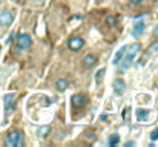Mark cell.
Segmentation results:
<instances>
[{"mask_svg":"<svg viewBox=\"0 0 158 147\" xmlns=\"http://www.w3.org/2000/svg\"><path fill=\"white\" fill-rule=\"evenodd\" d=\"M148 116H149V110L148 109H140V110H137V118L141 121V120H148Z\"/></svg>","mask_w":158,"mask_h":147,"instance_id":"cell-13","label":"cell"},{"mask_svg":"<svg viewBox=\"0 0 158 147\" xmlns=\"http://www.w3.org/2000/svg\"><path fill=\"white\" fill-rule=\"evenodd\" d=\"M31 45H32V40L28 34H22L17 37V46L20 49H29Z\"/></svg>","mask_w":158,"mask_h":147,"instance_id":"cell-3","label":"cell"},{"mask_svg":"<svg viewBox=\"0 0 158 147\" xmlns=\"http://www.w3.org/2000/svg\"><path fill=\"white\" fill-rule=\"evenodd\" d=\"M103 74H105V69H102V71L97 74V81H100V78H102V75H103Z\"/></svg>","mask_w":158,"mask_h":147,"instance_id":"cell-19","label":"cell"},{"mask_svg":"<svg viewBox=\"0 0 158 147\" xmlns=\"http://www.w3.org/2000/svg\"><path fill=\"white\" fill-rule=\"evenodd\" d=\"M83 64H85V67H94L97 64V57L92 54H88L83 60Z\"/></svg>","mask_w":158,"mask_h":147,"instance_id":"cell-9","label":"cell"},{"mask_svg":"<svg viewBox=\"0 0 158 147\" xmlns=\"http://www.w3.org/2000/svg\"><path fill=\"white\" fill-rule=\"evenodd\" d=\"M126 49H127V46H123V48H120L117 51V54H115V57H114V64H118V63L121 61V58H123Z\"/></svg>","mask_w":158,"mask_h":147,"instance_id":"cell-11","label":"cell"},{"mask_svg":"<svg viewBox=\"0 0 158 147\" xmlns=\"http://www.w3.org/2000/svg\"><path fill=\"white\" fill-rule=\"evenodd\" d=\"M106 22H107V23H109L110 26H114V25H115V18H114L112 15H109V17H106Z\"/></svg>","mask_w":158,"mask_h":147,"instance_id":"cell-17","label":"cell"},{"mask_svg":"<svg viewBox=\"0 0 158 147\" xmlns=\"http://www.w3.org/2000/svg\"><path fill=\"white\" fill-rule=\"evenodd\" d=\"M114 91H115V94L123 95V94H124V91H126L124 81H123V80H115V81H114Z\"/></svg>","mask_w":158,"mask_h":147,"instance_id":"cell-10","label":"cell"},{"mask_svg":"<svg viewBox=\"0 0 158 147\" xmlns=\"http://www.w3.org/2000/svg\"><path fill=\"white\" fill-rule=\"evenodd\" d=\"M35 2H39V0H35Z\"/></svg>","mask_w":158,"mask_h":147,"instance_id":"cell-23","label":"cell"},{"mask_svg":"<svg viewBox=\"0 0 158 147\" xmlns=\"http://www.w3.org/2000/svg\"><path fill=\"white\" fill-rule=\"evenodd\" d=\"M151 52H158V42L155 43V45L151 46Z\"/></svg>","mask_w":158,"mask_h":147,"instance_id":"cell-18","label":"cell"},{"mask_svg":"<svg viewBox=\"0 0 158 147\" xmlns=\"http://www.w3.org/2000/svg\"><path fill=\"white\" fill-rule=\"evenodd\" d=\"M140 49H141L140 43H134V45H131V48L126 49V52H124V55H123V58L120 61V64H121L123 69H129L131 67V64L134 63L135 57L140 54Z\"/></svg>","mask_w":158,"mask_h":147,"instance_id":"cell-1","label":"cell"},{"mask_svg":"<svg viewBox=\"0 0 158 147\" xmlns=\"http://www.w3.org/2000/svg\"><path fill=\"white\" fill-rule=\"evenodd\" d=\"M5 110H6V113L14 110V95L12 94L5 95Z\"/></svg>","mask_w":158,"mask_h":147,"instance_id":"cell-7","label":"cell"},{"mask_svg":"<svg viewBox=\"0 0 158 147\" xmlns=\"http://www.w3.org/2000/svg\"><path fill=\"white\" fill-rule=\"evenodd\" d=\"M154 34H155V37H158V25L155 26V29H154Z\"/></svg>","mask_w":158,"mask_h":147,"instance_id":"cell-21","label":"cell"},{"mask_svg":"<svg viewBox=\"0 0 158 147\" xmlns=\"http://www.w3.org/2000/svg\"><path fill=\"white\" fill-rule=\"evenodd\" d=\"M132 5H141V0H131Z\"/></svg>","mask_w":158,"mask_h":147,"instance_id":"cell-20","label":"cell"},{"mask_svg":"<svg viewBox=\"0 0 158 147\" xmlns=\"http://www.w3.org/2000/svg\"><path fill=\"white\" fill-rule=\"evenodd\" d=\"M49 133V127L48 126H42L40 129H39V132H37V135L40 137V138H43V137H46Z\"/></svg>","mask_w":158,"mask_h":147,"instance_id":"cell-14","label":"cell"},{"mask_svg":"<svg viewBox=\"0 0 158 147\" xmlns=\"http://www.w3.org/2000/svg\"><path fill=\"white\" fill-rule=\"evenodd\" d=\"M68 46H69L71 51L77 52V51H80V49L85 46V42H83V39H80V37H72V39H69Z\"/></svg>","mask_w":158,"mask_h":147,"instance_id":"cell-5","label":"cell"},{"mask_svg":"<svg viewBox=\"0 0 158 147\" xmlns=\"http://www.w3.org/2000/svg\"><path fill=\"white\" fill-rule=\"evenodd\" d=\"M23 133L20 130H11L8 135H6V140H5V144L8 147H22L23 146Z\"/></svg>","mask_w":158,"mask_h":147,"instance_id":"cell-2","label":"cell"},{"mask_svg":"<svg viewBox=\"0 0 158 147\" xmlns=\"http://www.w3.org/2000/svg\"><path fill=\"white\" fill-rule=\"evenodd\" d=\"M71 103H72V106L74 107H81V106H85L86 104V97L85 95H80V94H77V95H74V97L71 98Z\"/></svg>","mask_w":158,"mask_h":147,"instance_id":"cell-6","label":"cell"},{"mask_svg":"<svg viewBox=\"0 0 158 147\" xmlns=\"http://www.w3.org/2000/svg\"><path fill=\"white\" fill-rule=\"evenodd\" d=\"M118 141H120V137H118V135H110L109 140H107V144H109V146H117Z\"/></svg>","mask_w":158,"mask_h":147,"instance_id":"cell-15","label":"cell"},{"mask_svg":"<svg viewBox=\"0 0 158 147\" xmlns=\"http://www.w3.org/2000/svg\"><path fill=\"white\" fill-rule=\"evenodd\" d=\"M66 88H68V81L66 80H57V83H55V89L58 91V92H63V91H66Z\"/></svg>","mask_w":158,"mask_h":147,"instance_id":"cell-12","label":"cell"},{"mask_svg":"<svg viewBox=\"0 0 158 147\" xmlns=\"http://www.w3.org/2000/svg\"><path fill=\"white\" fill-rule=\"evenodd\" d=\"M131 146H135V143H126V147H131Z\"/></svg>","mask_w":158,"mask_h":147,"instance_id":"cell-22","label":"cell"},{"mask_svg":"<svg viewBox=\"0 0 158 147\" xmlns=\"http://www.w3.org/2000/svg\"><path fill=\"white\" fill-rule=\"evenodd\" d=\"M151 140H152V141H157L158 140V129H155V130L151 133Z\"/></svg>","mask_w":158,"mask_h":147,"instance_id":"cell-16","label":"cell"},{"mask_svg":"<svg viewBox=\"0 0 158 147\" xmlns=\"http://www.w3.org/2000/svg\"><path fill=\"white\" fill-rule=\"evenodd\" d=\"M143 32H144V23L143 22L135 23L134 28H132V35L134 37H140V35H143Z\"/></svg>","mask_w":158,"mask_h":147,"instance_id":"cell-8","label":"cell"},{"mask_svg":"<svg viewBox=\"0 0 158 147\" xmlns=\"http://www.w3.org/2000/svg\"><path fill=\"white\" fill-rule=\"evenodd\" d=\"M12 20H14L12 12H9V11H2V12H0V26H2V28L9 26V25L12 23Z\"/></svg>","mask_w":158,"mask_h":147,"instance_id":"cell-4","label":"cell"}]
</instances>
